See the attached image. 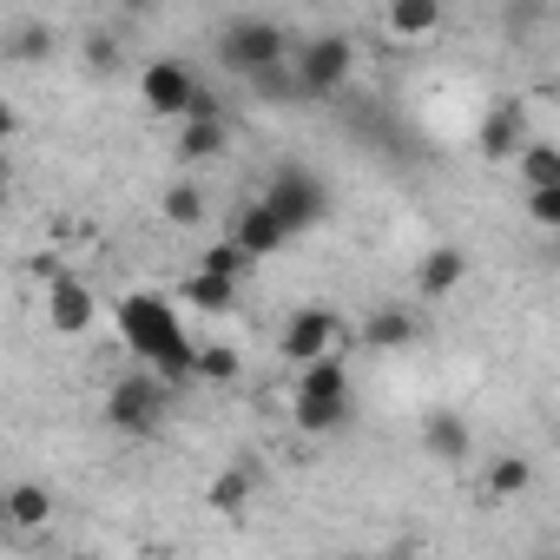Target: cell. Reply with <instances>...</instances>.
Here are the masks:
<instances>
[{"label":"cell","instance_id":"obj_29","mask_svg":"<svg viewBox=\"0 0 560 560\" xmlns=\"http://www.w3.org/2000/svg\"><path fill=\"white\" fill-rule=\"evenodd\" d=\"M540 14H547V0H508V8H501L508 40H527V27H540Z\"/></svg>","mask_w":560,"mask_h":560},{"label":"cell","instance_id":"obj_10","mask_svg":"<svg viewBox=\"0 0 560 560\" xmlns=\"http://www.w3.org/2000/svg\"><path fill=\"white\" fill-rule=\"evenodd\" d=\"M191 67H178V60H152L145 73H139V100H145V113H159V119H178L185 113V100H191Z\"/></svg>","mask_w":560,"mask_h":560},{"label":"cell","instance_id":"obj_1","mask_svg":"<svg viewBox=\"0 0 560 560\" xmlns=\"http://www.w3.org/2000/svg\"><path fill=\"white\" fill-rule=\"evenodd\" d=\"M119 330H126V343L139 350V363H145V370H159L172 389L191 376V343H185V330H178V311H172L165 298H152V291L126 298V311H119Z\"/></svg>","mask_w":560,"mask_h":560},{"label":"cell","instance_id":"obj_3","mask_svg":"<svg viewBox=\"0 0 560 560\" xmlns=\"http://www.w3.org/2000/svg\"><path fill=\"white\" fill-rule=\"evenodd\" d=\"M264 205L277 211V224L291 237H304V231H317L330 218V185L317 172H304V165H277L270 185H264Z\"/></svg>","mask_w":560,"mask_h":560},{"label":"cell","instance_id":"obj_19","mask_svg":"<svg viewBox=\"0 0 560 560\" xmlns=\"http://www.w3.org/2000/svg\"><path fill=\"white\" fill-rule=\"evenodd\" d=\"M250 494H257V468H250V462H231V468L205 488V508H218V514H244Z\"/></svg>","mask_w":560,"mask_h":560},{"label":"cell","instance_id":"obj_7","mask_svg":"<svg viewBox=\"0 0 560 560\" xmlns=\"http://www.w3.org/2000/svg\"><path fill=\"white\" fill-rule=\"evenodd\" d=\"M231 244L250 257V264H264V257H277L291 244V231L277 224V211L264 205V198H250V205H237V218H231Z\"/></svg>","mask_w":560,"mask_h":560},{"label":"cell","instance_id":"obj_4","mask_svg":"<svg viewBox=\"0 0 560 560\" xmlns=\"http://www.w3.org/2000/svg\"><path fill=\"white\" fill-rule=\"evenodd\" d=\"M350 73H357V47H350V34H317V40H304L298 60H291L298 100H330V93L350 86Z\"/></svg>","mask_w":560,"mask_h":560},{"label":"cell","instance_id":"obj_33","mask_svg":"<svg viewBox=\"0 0 560 560\" xmlns=\"http://www.w3.org/2000/svg\"><path fill=\"white\" fill-rule=\"evenodd\" d=\"M119 8H126V14H152V8H159V0H119Z\"/></svg>","mask_w":560,"mask_h":560},{"label":"cell","instance_id":"obj_9","mask_svg":"<svg viewBox=\"0 0 560 560\" xmlns=\"http://www.w3.org/2000/svg\"><path fill=\"white\" fill-rule=\"evenodd\" d=\"M277 350H284L291 363H311V357H324V350H343V324H337L330 311H298V317L284 324V337H277Z\"/></svg>","mask_w":560,"mask_h":560},{"label":"cell","instance_id":"obj_34","mask_svg":"<svg viewBox=\"0 0 560 560\" xmlns=\"http://www.w3.org/2000/svg\"><path fill=\"white\" fill-rule=\"evenodd\" d=\"M0 514H8V488H0Z\"/></svg>","mask_w":560,"mask_h":560},{"label":"cell","instance_id":"obj_20","mask_svg":"<svg viewBox=\"0 0 560 560\" xmlns=\"http://www.w3.org/2000/svg\"><path fill=\"white\" fill-rule=\"evenodd\" d=\"M435 27H442V0H389V34L429 40Z\"/></svg>","mask_w":560,"mask_h":560},{"label":"cell","instance_id":"obj_5","mask_svg":"<svg viewBox=\"0 0 560 560\" xmlns=\"http://www.w3.org/2000/svg\"><path fill=\"white\" fill-rule=\"evenodd\" d=\"M218 60H224V73L250 80L257 67L291 60V34L277 27V21H264V14H244V21H231V27L218 34Z\"/></svg>","mask_w":560,"mask_h":560},{"label":"cell","instance_id":"obj_22","mask_svg":"<svg viewBox=\"0 0 560 560\" xmlns=\"http://www.w3.org/2000/svg\"><path fill=\"white\" fill-rule=\"evenodd\" d=\"M159 211H165V224H178V231H198V224H205V191H198L191 178H178V185H165Z\"/></svg>","mask_w":560,"mask_h":560},{"label":"cell","instance_id":"obj_28","mask_svg":"<svg viewBox=\"0 0 560 560\" xmlns=\"http://www.w3.org/2000/svg\"><path fill=\"white\" fill-rule=\"evenodd\" d=\"M198 264H205V270H218V277H237V284L250 277V257H244V250H237L231 237H224V244H211V250H205Z\"/></svg>","mask_w":560,"mask_h":560},{"label":"cell","instance_id":"obj_6","mask_svg":"<svg viewBox=\"0 0 560 560\" xmlns=\"http://www.w3.org/2000/svg\"><path fill=\"white\" fill-rule=\"evenodd\" d=\"M527 139H534V132H527V106H521V100L488 106V113H481V126H475V152H481L488 165H508Z\"/></svg>","mask_w":560,"mask_h":560},{"label":"cell","instance_id":"obj_11","mask_svg":"<svg viewBox=\"0 0 560 560\" xmlns=\"http://www.w3.org/2000/svg\"><path fill=\"white\" fill-rule=\"evenodd\" d=\"M47 324L60 337H86L93 330V291L80 284V277H67V270L47 277Z\"/></svg>","mask_w":560,"mask_h":560},{"label":"cell","instance_id":"obj_23","mask_svg":"<svg viewBox=\"0 0 560 560\" xmlns=\"http://www.w3.org/2000/svg\"><path fill=\"white\" fill-rule=\"evenodd\" d=\"M527 488H534V462L527 455H501L488 468V501H521Z\"/></svg>","mask_w":560,"mask_h":560},{"label":"cell","instance_id":"obj_27","mask_svg":"<svg viewBox=\"0 0 560 560\" xmlns=\"http://www.w3.org/2000/svg\"><path fill=\"white\" fill-rule=\"evenodd\" d=\"M257 100H298V80H291V60H277V67H257L250 80H244Z\"/></svg>","mask_w":560,"mask_h":560},{"label":"cell","instance_id":"obj_14","mask_svg":"<svg viewBox=\"0 0 560 560\" xmlns=\"http://www.w3.org/2000/svg\"><path fill=\"white\" fill-rule=\"evenodd\" d=\"M468 448H475V429H468L455 409H435V416L422 422V455H429V462L462 468V462H468Z\"/></svg>","mask_w":560,"mask_h":560},{"label":"cell","instance_id":"obj_18","mask_svg":"<svg viewBox=\"0 0 560 560\" xmlns=\"http://www.w3.org/2000/svg\"><path fill=\"white\" fill-rule=\"evenodd\" d=\"M54 521V494L40 488V481H21V488H8V514H0V527H21V534H34V527H47Z\"/></svg>","mask_w":560,"mask_h":560},{"label":"cell","instance_id":"obj_26","mask_svg":"<svg viewBox=\"0 0 560 560\" xmlns=\"http://www.w3.org/2000/svg\"><path fill=\"white\" fill-rule=\"evenodd\" d=\"M80 60H86V73H93V80H113V73H119V60H126V54H119V34L93 27V34H86V47H80Z\"/></svg>","mask_w":560,"mask_h":560},{"label":"cell","instance_id":"obj_32","mask_svg":"<svg viewBox=\"0 0 560 560\" xmlns=\"http://www.w3.org/2000/svg\"><path fill=\"white\" fill-rule=\"evenodd\" d=\"M14 191V165H8V152H0V198Z\"/></svg>","mask_w":560,"mask_h":560},{"label":"cell","instance_id":"obj_16","mask_svg":"<svg viewBox=\"0 0 560 560\" xmlns=\"http://www.w3.org/2000/svg\"><path fill=\"white\" fill-rule=\"evenodd\" d=\"M317 396H350V363H343V350H324V357L298 363V402H317Z\"/></svg>","mask_w":560,"mask_h":560},{"label":"cell","instance_id":"obj_13","mask_svg":"<svg viewBox=\"0 0 560 560\" xmlns=\"http://www.w3.org/2000/svg\"><path fill=\"white\" fill-rule=\"evenodd\" d=\"M178 298L198 311V317H231L237 311V298H244V284L237 277H218V270H185V284H178Z\"/></svg>","mask_w":560,"mask_h":560},{"label":"cell","instance_id":"obj_24","mask_svg":"<svg viewBox=\"0 0 560 560\" xmlns=\"http://www.w3.org/2000/svg\"><path fill=\"white\" fill-rule=\"evenodd\" d=\"M191 376L198 383H231L237 376V350L231 343H191Z\"/></svg>","mask_w":560,"mask_h":560},{"label":"cell","instance_id":"obj_30","mask_svg":"<svg viewBox=\"0 0 560 560\" xmlns=\"http://www.w3.org/2000/svg\"><path fill=\"white\" fill-rule=\"evenodd\" d=\"M527 218H534L540 231H560V185H534V191H527Z\"/></svg>","mask_w":560,"mask_h":560},{"label":"cell","instance_id":"obj_17","mask_svg":"<svg viewBox=\"0 0 560 560\" xmlns=\"http://www.w3.org/2000/svg\"><path fill=\"white\" fill-rule=\"evenodd\" d=\"M357 422V389L350 396H317V402H298V435L324 442V435H343Z\"/></svg>","mask_w":560,"mask_h":560},{"label":"cell","instance_id":"obj_25","mask_svg":"<svg viewBox=\"0 0 560 560\" xmlns=\"http://www.w3.org/2000/svg\"><path fill=\"white\" fill-rule=\"evenodd\" d=\"M54 47H60V40H54V27H47V21H27V27L8 40V54H14L21 67H40V60H54Z\"/></svg>","mask_w":560,"mask_h":560},{"label":"cell","instance_id":"obj_8","mask_svg":"<svg viewBox=\"0 0 560 560\" xmlns=\"http://www.w3.org/2000/svg\"><path fill=\"white\" fill-rule=\"evenodd\" d=\"M462 284H468V250H462V244L422 250V264H416V298H422V304H442V298H455Z\"/></svg>","mask_w":560,"mask_h":560},{"label":"cell","instance_id":"obj_12","mask_svg":"<svg viewBox=\"0 0 560 560\" xmlns=\"http://www.w3.org/2000/svg\"><path fill=\"white\" fill-rule=\"evenodd\" d=\"M416 337H422V317H416V311H402V304L370 311V317H363V330H357V343H363V350H383V357L416 350Z\"/></svg>","mask_w":560,"mask_h":560},{"label":"cell","instance_id":"obj_2","mask_svg":"<svg viewBox=\"0 0 560 560\" xmlns=\"http://www.w3.org/2000/svg\"><path fill=\"white\" fill-rule=\"evenodd\" d=\"M165 409H172V383L159 376V370H126L113 389H106V422L119 429V435H159V422H165Z\"/></svg>","mask_w":560,"mask_h":560},{"label":"cell","instance_id":"obj_31","mask_svg":"<svg viewBox=\"0 0 560 560\" xmlns=\"http://www.w3.org/2000/svg\"><path fill=\"white\" fill-rule=\"evenodd\" d=\"M14 132H21V113H14L8 100H0V139H14Z\"/></svg>","mask_w":560,"mask_h":560},{"label":"cell","instance_id":"obj_21","mask_svg":"<svg viewBox=\"0 0 560 560\" xmlns=\"http://www.w3.org/2000/svg\"><path fill=\"white\" fill-rule=\"evenodd\" d=\"M508 165H514V172L527 178V191H534V185H560V152H553L547 139H527V145H521V152H514Z\"/></svg>","mask_w":560,"mask_h":560},{"label":"cell","instance_id":"obj_15","mask_svg":"<svg viewBox=\"0 0 560 560\" xmlns=\"http://www.w3.org/2000/svg\"><path fill=\"white\" fill-rule=\"evenodd\" d=\"M224 145H231L224 113H191V119L178 126V165H205V159H218Z\"/></svg>","mask_w":560,"mask_h":560}]
</instances>
